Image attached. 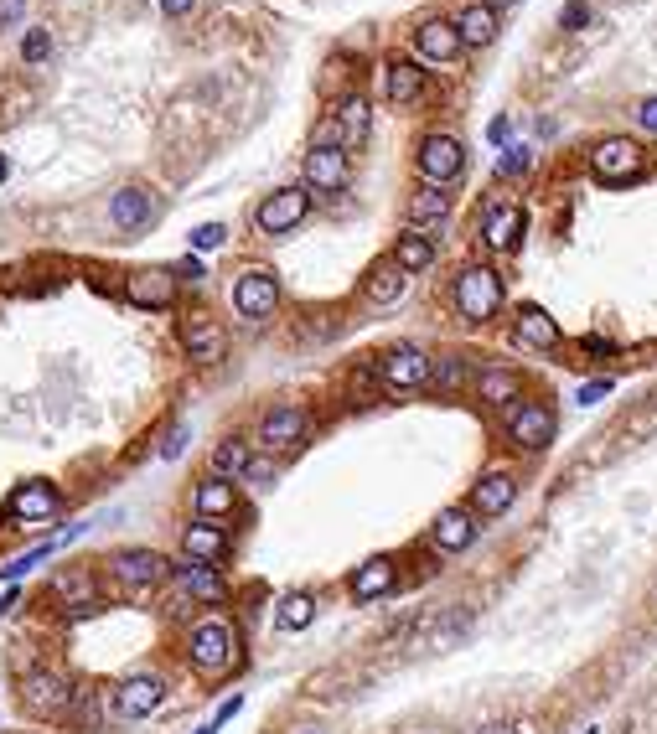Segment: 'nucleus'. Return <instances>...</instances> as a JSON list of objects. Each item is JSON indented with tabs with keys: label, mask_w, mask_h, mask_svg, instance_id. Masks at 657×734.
<instances>
[{
	"label": "nucleus",
	"mask_w": 657,
	"mask_h": 734,
	"mask_svg": "<svg viewBox=\"0 0 657 734\" xmlns=\"http://www.w3.org/2000/svg\"><path fill=\"white\" fill-rule=\"evenodd\" d=\"M57 600H63L73 616H83V610H94L99 605V590H94V574H83V569H68V574H57Z\"/></svg>",
	"instance_id": "nucleus-31"
},
{
	"label": "nucleus",
	"mask_w": 657,
	"mask_h": 734,
	"mask_svg": "<svg viewBox=\"0 0 657 734\" xmlns=\"http://www.w3.org/2000/svg\"><path fill=\"white\" fill-rule=\"evenodd\" d=\"M456 32H461V47H487L497 37V16L482 6V0H476V6H466L456 16Z\"/></svg>",
	"instance_id": "nucleus-33"
},
{
	"label": "nucleus",
	"mask_w": 657,
	"mask_h": 734,
	"mask_svg": "<svg viewBox=\"0 0 657 734\" xmlns=\"http://www.w3.org/2000/svg\"><path fill=\"white\" fill-rule=\"evenodd\" d=\"M182 445H187V430H182V424H176V430L161 440V455H166V461H171V455H182Z\"/></svg>",
	"instance_id": "nucleus-45"
},
{
	"label": "nucleus",
	"mask_w": 657,
	"mask_h": 734,
	"mask_svg": "<svg viewBox=\"0 0 657 734\" xmlns=\"http://www.w3.org/2000/svg\"><path fill=\"white\" fill-rule=\"evenodd\" d=\"M176 590H182L187 600H202V605H223L228 600V585H223V574L213 564H182L176 569Z\"/></svg>",
	"instance_id": "nucleus-24"
},
{
	"label": "nucleus",
	"mask_w": 657,
	"mask_h": 734,
	"mask_svg": "<svg viewBox=\"0 0 657 734\" xmlns=\"http://www.w3.org/2000/svg\"><path fill=\"white\" fill-rule=\"evenodd\" d=\"M57 512H63V492L52 481H21L6 497V517H16V523H52Z\"/></svg>",
	"instance_id": "nucleus-10"
},
{
	"label": "nucleus",
	"mask_w": 657,
	"mask_h": 734,
	"mask_svg": "<svg viewBox=\"0 0 657 734\" xmlns=\"http://www.w3.org/2000/svg\"><path fill=\"white\" fill-rule=\"evenodd\" d=\"M332 125H337V140H342V150H357L368 140V125H373V109H368V99L363 94H347L342 104H337V114H332Z\"/></svg>",
	"instance_id": "nucleus-26"
},
{
	"label": "nucleus",
	"mask_w": 657,
	"mask_h": 734,
	"mask_svg": "<svg viewBox=\"0 0 657 734\" xmlns=\"http://www.w3.org/2000/svg\"><path fill=\"white\" fill-rule=\"evenodd\" d=\"M559 26H570V32H580V26H590V6H585V0H564Z\"/></svg>",
	"instance_id": "nucleus-40"
},
{
	"label": "nucleus",
	"mask_w": 657,
	"mask_h": 734,
	"mask_svg": "<svg viewBox=\"0 0 657 734\" xmlns=\"http://www.w3.org/2000/svg\"><path fill=\"white\" fill-rule=\"evenodd\" d=\"M404 212H409V223H414V228L440 223L445 212H451V192H445V187H430V181H425V187L409 197V207H404Z\"/></svg>",
	"instance_id": "nucleus-32"
},
{
	"label": "nucleus",
	"mask_w": 657,
	"mask_h": 734,
	"mask_svg": "<svg viewBox=\"0 0 657 734\" xmlns=\"http://www.w3.org/2000/svg\"><path fill=\"white\" fill-rule=\"evenodd\" d=\"M559 430V419L544 399H518V409L507 414V440H513L518 450H544Z\"/></svg>",
	"instance_id": "nucleus-6"
},
{
	"label": "nucleus",
	"mask_w": 657,
	"mask_h": 734,
	"mask_svg": "<svg viewBox=\"0 0 657 734\" xmlns=\"http://www.w3.org/2000/svg\"><path fill=\"white\" fill-rule=\"evenodd\" d=\"M476 734H528L523 724H487V729H476Z\"/></svg>",
	"instance_id": "nucleus-48"
},
{
	"label": "nucleus",
	"mask_w": 657,
	"mask_h": 734,
	"mask_svg": "<svg viewBox=\"0 0 657 734\" xmlns=\"http://www.w3.org/2000/svg\"><path fill=\"white\" fill-rule=\"evenodd\" d=\"M590 176L606 181V187H632V181L647 176V150L626 135H606L590 150Z\"/></svg>",
	"instance_id": "nucleus-3"
},
{
	"label": "nucleus",
	"mask_w": 657,
	"mask_h": 734,
	"mask_svg": "<svg viewBox=\"0 0 657 734\" xmlns=\"http://www.w3.org/2000/svg\"><path fill=\"white\" fill-rule=\"evenodd\" d=\"M482 6H487V11L497 16V11H507V6H518V0H482Z\"/></svg>",
	"instance_id": "nucleus-49"
},
{
	"label": "nucleus",
	"mask_w": 657,
	"mask_h": 734,
	"mask_svg": "<svg viewBox=\"0 0 657 734\" xmlns=\"http://www.w3.org/2000/svg\"><path fill=\"white\" fill-rule=\"evenodd\" d=\"M513 502H518V476L513 471H487L482 481L471 486V517H482V523L502 517Z\"/></svg>",
	"instance_id": "nucleus-13"
},
{
	"label": "nucleus",
	"mask_w": 657,
	"mask_h": 734,
	"mask_svg": "<svg viewBox=\"0 0 657 734\" xmlns=\"http://www.w3.org/2000/svg\"><path fill=\"white\" fill-rule=\"evenodd\" d=\"M26 16V0H0V26H16Z\"/></svg>",
	"instance_id": "nucleus-44"
},
{
	"label": "nucleus",
	"mask_w": 657,
	"mask_h": 734,
	"mask_svg": "<svg viewBox=\"0 0 657 734\" xmlns=\"http://www.w3.org/2000/svg\"><path fill=\"white\" fill-rule=\"evenodd\" d=\"M404 290H409V274H404L394 259H378V264L363 274V295H368L373 305H399Z\"/></svg>",
	"instance_id": "nucleus-27"
},
{
	"label": "nucleus",
	"mask_w": 657,
	"mask_h": 734,
	"mask_svg": "<svg viewBox=\"0 0 657 734\" xmlns=\"http://www.w3.org/2000/svg\"><path fill=\"white\" fill-rule=\"evenodd\" d=\"M6 171H11V166H6V150H0V181H6Z\"/></svg>",
	"instance_id": "nucleus-50"
},
{
	"label": "nucleus",
	"mask_w": 657,
	"mask_h": 734,
	"mask_svg": "<svg viewBox=\"0 0 657 734\" xmlns=\"http://www.w3.org/2000/svg\"><path fill=\"white\" fill-rule=\"evenodd\" d=\"M182 548H187V559L192 564H223L228 559V533H223V523H202V517H197V523H187V533H182Z\"/></svg>",
	"instance_id": "nucleus-22"
},
{
	"label": "nucleus",
	"mask_w": 657,
	"mask_h": 734,
	"mask_svg": "<svg viewBox=\"0 0 657 734\" xmlns=\"http://www.w3.org/2000/svg\"><path fill=\"white\" fill-rule=\"evenodd\" d=\"M637 125H642V130H647V135H657V94H652V99H642V104H637Z\"/></svg>",
	"instance_id": "nucleus-43"
},
{
	"label": "nucleus",
	"mask_w": 657,
	"mask_h": 734,
	"mask_svg": "<svg viewBox=\"0 0 657 734\" xmlns=\"http://www.w3.org/2000/svg\"><path fill=\"white\" fill-rule=\"evenodd\" d=\"M430 378V357L414 347V342H399V347H388L378 357V383L388 393H404V388H420Z\"/></svg>",
	"instance_id": "nucleus-9"
},
{
	"label": "nucleus",
	"mask_w": 657,
	"mask_h": 734,
	"mask_svg": "<svg viewBox=\"0 0 657 734\" xmlns=\"http://www.w3.org/2000/svg\"><path fill=\"white\" fill-rule=\"evenodd\" d=\"M161 698H166V683L156 672H135V678H125L114 688V714L119 719H145V714L161 709Z\"/></svg>",
	"instance_id": "nucleus-12"
},
{
	"label": "nucleus",
	"mask_w": 657,
	"mask_h": 734,
	"mask_svg": "<svg viewBox=\"0 0 657 734\" xmlns=\"http://www.w3.org/2000/svg\"><path fill=\"white\" fill-rule=\"evenodd\" d=\"M513 342L528 352H554L559 347V321L544 311V305H523L513 316Z\"/></svg>",
	"instance_id": "nucleus-18"
},
{
	"label": "nucleus",
	"mask_w": 657,
	"mask_h": 734,
	"mask_svg": "<svg viewBox=\"0 0 657 734\" xmlns=\"http://www.w3.org/2000/svg\"><path fill=\"white\" fill-rule=\"evenodd\" d=\"M202 734H218V729H213V724H207V729H202Z\"/></svg>",
	"instance_id": "nucleus-51"
},
{
	"label": "nucleus",
	"mask_w": 657,
	"mask_h": 734,
	"mask_svg": "<svg viewBox=\"0 0 657 734\" xmlns=\"http://www.w3.org/2000/svg\"><path fill=\"white\" fill-rule=\"evenodd\" d=\"M311 621H316V595H306V590L280 595V605H275V626L280 631H306Z\"/></svg>",
	"instance_id": "nucleus-34"
},
{
	"label": "nucleus",
	"mask_w": 657,
	"mask_h": 734,
	"mask_svg": "<svg viewBox=\"0 0 657 734\" xmlns=\"http://www.w3.org/2000/svg\"><path fill=\"white\" fill-rule=\"evenodd\" d=\"M414 161H420V176L430 181V187H451V181L466 171V150H461L456 135H425Z\"/></svg>",
	"instance_id": "nucleus-8"
},
{
	"label": "nucleus",
	"mask_w": 657,
	"mask_h": 734,
	"mask_svg": "<svg viewBox=\"0 0 657 734\" xmlns=\"http://www.w3.org/2000/svg\"><path fill=\"white\" fill-rule=\"evenodd\" d=\"M383 88H388V99L404 109V104H414V99L425 94V68H414L409 57H394L388 73H383Z\"/></svg>",
	"instance_id": "nucleus-30"
},
{
	"label": "nucleus",
	"mask_w": 657,
	"mask_h": 734,
	"mask_svg": "<svg viewBox=\"0 0 657 734\" xmlns=\"http://www.w3.org/2000/svg\"><path fill=\"white\" fill-rule=\"evenodd\" d=\"M528 166H533V150H528V145H507L502 161H497V176H502V181H507V176H523Z\"/></svg>",
	"instance_id": "nucleus-37"
},
{
	"label": "nucleus",
	"mask_w": 657,
	"mask_h": 734,
	"mask_svg": "<svg viewBox=\"0 0 657 734\" xmlns=\"http://www.w3.org/2000/svg\"><path fill=\"white\" fill-rule=\"evenodd\" d=\"M414 47H420V57H430V63H456V52H461V32H456V21H445V16H430L420 32H414Z\"/></svg>",
	"instance_id": "nucleus-23"
},
{
	"label": "nucleus",
	"mask_w": 657,
	"mask_h": 734,
	"mask_svg": "<svg viewBox=\"0 0 657 734\" xmlns=\"http://www.w3.org/2000/svg\"><path fill=\"white\" fill-rule=\"evenodd\" d=\"M394 585H399V564L388 559V554H373V559H363L352 569V579H347V595L352 600H383V595H394Z\"/></svg>",
	"instance_id": "nucleus-14"
},
{
	"label": "nucleus",
	"mask_w": 657,
	"mask_h": 734,
	"mask_svg": "<svg viewBox=\"0 0 657 734\" xmlns=\"http://www.w3.org/2000/svg\"><path fill=\"white\" fill-rule=\"evenodd\" d=\"M306 181L316 192H347V150L342 145H311Z\"/></svg>",
	"instance_id": "nucleus-19"
},
{
	"label": "nucleus",
	"mask_w": 657,
	"mask_h": 734,
	"mask_svg": "<svg viewBox=\"0 0 657 734\" xmlns=\"http://www.w3.org/2000/svg\"><path fill=\"white\" fill-rule=\"evenodd\" d=\"M476 399L482 404H518L523 399V378L513 367H482L476 373Z\"/></svg>",
	"instance_id": "nucleus-29"
},
{
	"label": "nucleus",
	"mask_w": 657,
	"mask_h": 734,
	"mask_svg": "<svg viewBox=\"0 0 657 734\" xmlns=\"http://www.w3.org/2000/svg\"><path fill=\"white\" fill-rule=\"evenodd\" d=\"M275 305H280V280L270 269H244L238 274V285H233V311L238 316L244 321H270Z\"/></svg>",
	"instance_id": "nucleus-7"
},
{
	"label": "nucleus",
	"mask_w": 657,
	"mask_h": 734,
	"mask_svg": "<svg viewBox=\"0 0 657 734\" xmlns=\"http://www.w3.org/2000/svg\"><path fill=\"white\" fill-rule=\"evenodd\" d=\"M471 538H476L471 507H445V512L435 517V528H430V543L440 548V554H466Z\"/></svg>",
	"instance_id": "nucleus-21"
},
{
	"label": "nucleus",
	"mask_w": 657,
	"mask_h": 734,
	"mask_svg": "<svg viewBox=\"0 0 657 734\" xmlns=\"http://www.w3.org/2000/svg\"><path fill=\"white\" fill-rule=\"evenodd\" d=\"M47 52H52V37L42 32V26H32V32H26V42H21V57H26V63H42Z\"/></svg>",
	"instance_id": "nucleus-38"
},
{
	"label": "nucleus",
	"mask_w": 657,
	"mask_h": 734,
	"mask_svg": "<svg viewBox=\"0 0 657 734\" xmlns=\"http://www.w3.org/2000/svg\"><path fill=\"white\" fill-rule=\"evenodd\" d=\"M182 347H187L192 362L213 367V362H223V352H228V331H223L213 316H187V321H182Z\"/></svg>",
	"instance_id": "nucleus-16"
},
{
	"label": "nucleus",
	"mask_w": 657,
	"mask_h": 734,
	"mask_svg": "<svg viewBox=\"0 0 657 734\" xmlns=\"http://www.w3.org/2000/svg\"><path fill=\"white\" fill-rule=\"evenodd\" d=\"M435 383H440V388H456V383H461V357H445L440 373H435Z\"/></svg>",
	"instance_id": "nucleus-42"
},
{
	"label": "nucleus",
	"mask_w": 657,
	"mask_h": 734,
	"mask_svg": "<svg viewBox=\"0 0 657 734\" xmlns=\"http://www.w3.org/2000/svg\"><path fill=\"white\" fill-rule=\"evenodd\" d=\"M223 243H228V228H223V223H202V228L192 233V249H202V254H207V249H223Z\"/></svg>",
	"instance_id": "nucleus-39"
},
{
	"label": "nucleus",
	"mask_w": 657,
	"mask_h": 734,
	"mask_svg": "<svg viewBox=\"0 0 657 734\" xmlns=\"http://www.w3.org/2000/svg\"><path fill=\"white\" fill-rule=\"evenodd\" d=\"M259 440L270 450H295L306 440V414L301 409H270L264 424H259Z\"/></svg>",
	"instance_id": "nucleus-28"
},
{
	"label": "nucleus",
	"mask_w": 657,
	"mask_h": 734,
	"mask_svg": "<svg viewBox=\"0 0 657 734\" xmlns=\"http://www.w3.org/2000/svg\"><path fill=\"white\" fill-rule=\"evenodd\" d=\"M306 212H311V192L306 187H280V192H270V197L254 207V228L270 233V238H280L290 228H301Z\"/></svg>",
	"instance_id": "nucleus-5"
},
{
	"label": "nucleus",
	"mask_w": 657,
	"mask_h": 734,
	"mask_svg": "<svg viewBox=\"0 0 657 734\" xmlns=\"http://www.w3.org/2000/svg\"><path fill=\"white\" fill-rule=\"evenodd\" d=\"M523 228H528V218H523L518 202H492L487 218H482V243H487L492 254H513L518 238H523Z\"/></svg>",
	"instance_id": "nucleus-15"
},
{
	"label": "nucleus",
	"mask_w": 657,
	"mask_h": 734,
	"mask_svg": "<svg viewBox=\"0 0 657 734\" xmlns=\"http://www.w3.org/2000/svg\"><path fill=\"white\" fill-rule=\"evenodd\" d=\"M394 264H399L404 274H425V269L435 264V243H430L425 233H404V238L394 243Z\"/></svg>",
	"instance_id": "nucleus-35"
},
{
	"label": "nucleus",
	"mask_w": 657,
	"mask_h": 734,
	"mask_svg": "<svg viewBox=\"0 0 657 734\" xmlns=\"http://www.w3.org/2000/svg\"><path fill=\"white\" fill-rule=\"evenodd\" d=\"M192 507H197V517H202V523H223V517H233V507H238L233 481H223V476H207V481H197Z\"/></svg>",
	"instance_id": "nucleus-25"
},
{
	"label": "nucleus",
	"mask_w": 657,
	"mask_h": 734,
	"mask_svg": "<svg viewBox=\"0 0 657 734\" xmlns=\"http://www.w3.org/2000/svg\"><path fill=\"white\" fill-rule=\"evenodd\" d=\"M502 311V274L487 264H471L456 274V316L471 326H487Z\"/></svg>",
	"instance_id": "nucleus-2"
},
{
	"label": "nucleus",
	"mask_w": 657,
	"mask_h": 734,
	"mask_svg": "<svg viewBox=\"0 0 657 734\" xmlns=\"http://www.w3.org/2000/svg\"><path fill=\"white\" fill-rule=\"evenodd\" d=\"M601 399H611V378H595V383H585L580 393H575V404H601Z\"/></svg>",
	"instance_id": "nucleus-41"
},
{
	"label": "nucleus",
	"mask_w": 657,
	"mask_h": 734,
	"mask_svg": "<svg viewBox=\"0 0 657 734\" xmlns=\"http://www.w3.org/2000/svg\"><path fill=\"white\" fill-rule=\"evenodd\" d=\"M151 218H156V197L145 192V187L114 192V202H109V223H114L119 233H140V228H151Z\"/></svg>",
	"instance_id": "nucleus-20"
},
{
	"label": "nucleus",
	"mask_w": 657,
	"mask_h": 734,
	"mask_svg": "<svg viewBox=\"0 0 657 734\" xmlns=\"http://www.w3.org/2000/svg\"><path fill=\"white\" fill-rule=\"evenodd\" d=\"M249 461H254V455H249V440H223L218 450H213V476H244L249 471Z\"/></svg>",
	"instance_id": "nucleus-36"
},
{
	"label": "nucleus",
	"mask_w": 657,
	"mask_h": 734,
	"mask_svg": "<svg viewBox=\"0 0 657 734\" xmlns=\"http://www.w3.org/2000/svg\"><path fill=\"white\" fill-rule=\"evenodd\" d=\"M187 657L202 678H223L228 667H238V626L228 616H207L187 631Z\"/></svg>",
	"instance_id": "nucleus-1"
},
{
	"label": "nucleus",
	"mask_w": 657,
	"mask_h": 734,
	"mask_svg": "<svg viewBox=\"0 0 657 734\" xmlns=\"http://www.w3.org/2000/svg\"><path fill=\"white\" fill-rule=\"evenodd\" d=\"M125 300L140 305V311H166L176 300V274L171 269H135L125 280Z\"/></svg>",
	"instance_id": "nucleus-17"
},
{
	"label": "nucleus",
	"mask_w": 657,
	"mask_h": 734,
	"mask_svg": "<svg viewBox=\"0 0 657 734\" xmlns=\"http://www.w3.org/2000/svg\"><path fill=\"white\" fill-rule=\"evenodd\" d=\"M73 698H78V688L63 678V672L37 667V672H26V678H21V709L37 714V719H68Z\"/></svg>",
	"instance_id": "nucleus-4"
},
{
	"label": "nucleus",
	"mask_w": 657,
	"mask_h": 734,
	"mask_svg": "<svg viewBox=\"0 0 657 734\" xmlns=\"http://www.w3.org/2000/svg\"><path fill=\"white\" fill-rule=\"evenodd\" d=\"M166 554H156V548H125V554H114L109 559V574L119 579L125 590H151L166 579Z\"/></svg>",
	"instance_id": "nucleus-11"
},
{
	"label": "nucleus",
	"mask_w": 657,
	"mask_h": 734,
	"mask_svg": "<svg viewBox=\"0 0 657 734\" xmlns=\"http://www.w3.org/2000/svg\"><path fill=\"white\" fill-rule=\"evenodd\" d=\"M192 6H197V0H161V11H166L171 21H182V16H192Z\"/></svg>",
	"instance_id": "nucleus-46"
},
{
	"label": "nucleus",
	"mask_w": 657,
	"mask_h": 734,
	"mask_svg": "<svg viewBox=\"0 0 657 734\" xmlns=\"http://www.w3.org/2000/svg\"><path fill=\"white\" fill-rule=\"evenodd\" d=\"M171 274H176V280H202V264H197V259H182Z\"/></svg>",
	"instance_id": "nucleus-47"
}]
</instances>
